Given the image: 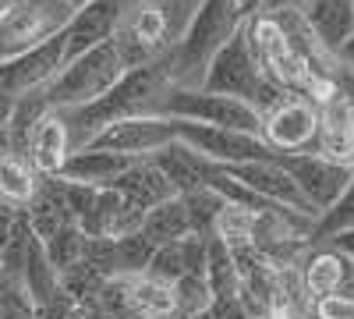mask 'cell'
<instances>
[{
	"instance_id": "6da1fadb",
	"label": "cell",
	"mask_w": 354,
	"mask_h": 319,
	"mask_svg": "<svg viewBox=\"0 0 354 319\" xmlns=\"http://www.w3.org/2000/svg\"><path fill=\"white\" fill-rule=\"evenodd\" d=\"M174 89V64H170V50L160 61H149L142 68H131L121 75V82L113 85L110 93H103L96 103H85L75 110H61V118L68 125L71 135V153L85 149L103 128L124 121V118H138V113H149L153 103Z\"/></svg>"
},
{
	"instance_id": "7a4b0ae2",
	"label": "cell",
	"mask_w": 354,
	"mask_h": 319,
	"mask_svg": "<svg viewBox=\"0 0 354 319\" xmlns=\"http://www.w3.org/2000/svg\"><path fill=\"white\" fill-rule=\"evenodd\" d=\"M245 21L234 15L227 0H198L192 21L181 28V39L170 46L174 85L177 89H198V82L209 68V61L227 46V39L238 33Z\"/></svg>"
},
{
	"instance_id": "3957f363",
	"label": "cell",
	"mask_w": 354,
	"mask_h": 319,
	"mask_svg": "<svg viewBox=\"0 0 354 319\" xmlns=\"http://www.w3.org/2000/svg\"><path fill=\"white\" fill-rule=\"evenodd\" d=\"M198 89L202 93H216V96L245 100L259 113L273 110L287 96V89H280L277 82H270L259 71L255 57H252V46H248V21L227 39V46L209 61V68H205V75L198 82Z\"/></svg>"
},
{
	"instance_id": "277c9868",
	"label": "cell",
	"mask_w": 354,
	"mask_h": 319,
	"mask_svg": "<svg viewBox=\"0 0 354 319\" xmlns=\"http://www.w3.org/2000/svg\"><path fill=\"white\" fill-rule=\"evenodd\" d=\"M124 71L128 68L121 61V50L110 39L96 50L75 57V61H68L43 93H46L50 110H75V107H85V103H96L103 93H110L113 85L121 82Z\"/></svg>"
},
{
	"instance_id": "5b68a950",
	"label": "cell",
	"mask_w": 354,
	"mask_h": 319,
	"mask_svg": "<svg viewBox=\"0 0 354 319\" xmlns=\"http://www.w3.org/2000/svg\"><path fill=\"white\" fill-rule=\"evenodd\" d=\"M149 113L174 121H192V125H209V128H227V131H245L262 138V113L234 96H216V93H202V89H167Z\"/></svg>"
},
{
	"instance_id": "8992f818",
	"label": "cell",
	"mask_w": 354,
	"mask_h": 319,
	"mask_svg": "<svg viewBox=\"0 0 354 319\" xmlns=\"http://www.w3.org/2000/svg\"><path fill=\"white\" fill-rule=\"evenodd\" d=\"M68 0H11L0 15V64L28 53L71 21Z\"/></svg>"
},
{
	"instance_id": "52a82bcc",
	"label": "cell",
	"mask_w": 354,
	"mask_h": 319,
	"mask_svg": "<svg viewBox=\"0 0 354 319\" xmlns=\"http://www.w3.org/2000/svg\"><path fill=\"white\" fill-rule=\"evenodd\" d=\"M322 110L315 100L287 93L273 110L262 113V138L273 153H315Z\"/></svg>"
},
{
	"instance_id": "ba28073f",
	"label": "cell",
	"mask_w": 354,
	"mask_h": 319,
	"mask_svg": "<svg viewBox=\"0 0 354 319\" xmlns=\"http://www.w3.org/2000/svg\"><path fill=\"white\" fill-rule=\"evenodd\" d=\"M273 160L290 174V181L298 185V192L315 210V217L326 213L337 202V195L347 188V181L354 178V170L347 163H337V160L319 156V153H277Z\"/></svg>"
},
{
	"instance_id": "9c48e42d",
	"label": "cell",
	"mask_w": 354,
	"mask_h": 319,
	"mask_svg": "<svg viewBox=\"0 0 354 319\" xmlns=\"http://www.w3.org/2000/svg\"><path fill=\"white\" fill-rule=\"evenodd\" d=\"M177 142V125L174 118H160V113H138V118H124L110 128H103L85 149H106V153H121L131 160H145L160 153L163 146Z\"/></svg>"
},
{
	"instance_id": "30bf717a",
	"label": "cell",
	"mask_w": 354,
	"mask_h": 319,
	"mask_svg": "<svg viewBox=\"0 0 354 319\" xmlns=\"http://www.w3.org/2000/svg\"><path fill=\"white\" fill-rule=\"evenodd\" d=\"M177 125V142L213 163H262L273 160L277 153L266 146V138L245 135V131H227V128H209V125H192V121H174Z\"/></svg>"
},
{
	"instance_id": "8fae6325",
	"label": "cell",
	"mask_w": 354,
	"mask_h": 319,
	"mask_svg": "<svg viewBox=\"0 0 354 319\" xmlns=\"http://www.w3.org/2000/svg\"><path fill=\"white\" fill-rule=\"evenodd\" d=\"M128 4L131 0H93L82 11H75L71 21L64 25V64L110 43L117 36V28H121V21L128 18Z\"/></svg>"
},
{
	"instance_id": "7c38bea8",
	"label": "cell",
	"mask_w": 354,
	"mask_h": 319,
	"mask_svg": "<svg viewBox=\"0 0 354 319\" xmlns=\"http://www.w3.org/2000/svg\"><path fill=\"white\" fill-rule=\"evenodd\" d=\"M61 68H64V33H57L46 43L32 46L28 53L15 57V61H8V64H0V93H8V96L18 100L25 93L46 89Z\"/></svg>"
},
{
	"instance_id": "4fadbf2b",
	"label": "cell",
	"mask_w": 354,
	"mask_h": 319,
	"mask_svg": "<svg viewBox=\"0 0 354 319\" xmlns=\"http://www.w3.org/2000/svg\"><path fill=\"white\" fill-rule=\"evenodd\" d=\"M142 220H145V210H138L135 202H128L121 192L100 188L93 210L78 220V227H82L85 238L117 241V238H128V235H135V230H142Z\"/></svg>"
},
{
	"instance_id": "5bb4252c",
	"label": "cell",
	"mask_w": 354,
	"mask_h": 319,
	"mask_svg": "<svg viewBox=\"0 0 354 319\" xmlns=\"http://www.w3.org/2000/svg\"><path fill=\"white\" fill-rule=\"evenodd\" d=\"M301 15L319 46L333 57L354 36V0H301Z\"/></svg>"
},
{
	"instance_id": "9a60e30c",
	"label": "cell",
	"mask_w": 354,
	"mask_h": 319,
	"mask_svg": "<svg viewBox=\"0 0 354 319\" xmlns=\"http://www.w3.org/2000/svg\"><path fill=\"white\" fill-rule=\"evenodd\" d=\"M68 156H71L68 125H64V118H61V110H50L46 118L36 125L25 160L32 163L43 178H57V174H61V167L68 163Z\"/></svg>"
},
{
	"instance_id": "2e32d148",
	"label": "cell",
	"mask_w": 354,
	"mask_h": 319,
	"mask_svg": "<svg viewBox=\"0 0 354 319\" xmlns=\"http://www.w3.org/2000/svg\"><path fill=\"white\" fill-rule=\"evenodd\" d=\"M110 188L121 192L128 202H135V206L145 210V213H149L153 206H160V202H167V199H177V188L167 181V174H163L149 156H145V160H135Z\"/></svg>"
},
{
	"instance_id": "e0dca14e",
	"label": "cell",
	"mask_w": 354,
	"mask_h": 319,
	"mask_svg": "<svg viewBox=\"0 0 354 319\" xmlns=\"http://www.w3.org/2000/svg\"><path fill=\"white\" fill-rule=\"evenodd\" d=\"M131 163H135V160H131V156H121V153L75 149V153L68 156V163L61 167V174H57V178L78 181V185H88V188H110Z\"/></svg>"
},
{
	"instance_id": "ac0fdd59",
	"label": "cell",
	"mask_w": 354,
	"mask_h": 319,
	"mask_svg": "<svg viewBox=\"0 0 354 319\" xmlns=\"http://www.w3.org/2000/svg\"><path fill=\"white\" fill-rule=\"evenodd\" d=\"M25 217H28V227H32V235L39 241L53 238L57 230L71 227L75 217H71L68 199H64V178H43L36 199L25 206Z\"/></svg>"
},
{
	"instance_id": "d6986e66",
	"label": "cell",
	"mask_w": 354,
	"mask_h": 319,
	"mask_svg": "<svg viewBox=\"0 0 354 319\" xmlns=\"http://www.w3.org/2000/svg\"><path fill=\"white\" fill-rule=\"evenodd\" d=\"M351 277V259L340 255L337 248H319L305 259V270H301V287L305 295L315 298H326V295H340L344 284Z\"/></svg>"
},
{
	"instance_id": "ffe728a7",
	"label": "cell",
	"mask_w": 354,
	"mask_h": 319,
	"mask_svg": "<svg viewBox=\"0 0 354 319\" xmlns=\"http://www.w3.org/2000/svg\"><path fill=\"white\" fill-rule=\"evenodd\" d=\"M21 287H25V295L36 302V309L50 305L53 298H61V273L53 270L50 263V255L43 248L39 238H32V245H28V255H25V270H21Z\"/></svg>"
},
{
	"instance_id": "44dd1931",
	"label": "cell",
	"mask_w": 354,
	"mask_h": 319,
	"mask_svg": "<svg viewBox=\"0 0 354 319\" xmlns=\"http://www.w3.org/2000/svg\"><path fill=\"white\" fill-rule=\"evenodd\" d=\"M39 181H43V174L25 156H15V153L0 156V202H8L15 210H25L36 199Z\"/></svg>"
},
{
	"instance_id": "7402d4cb",
	"label": "cell",
	"mask_w": 354,
	"mask_h": 319,
	"mask_svg": "<svg viewBox=\"0 0 354 319\" xmlns=\"http://www.w3.org/2000/svg\"><path fill=\"white\" fill-rule=\"evenodd\" d=\"M142 235L149 238L156 248H160V245H170V241H185V238L192 235V217H188V210H185L181 195L167 199V202H160V206H153L149 213H145Z\"/></svg>"
},
{
	"instance_id": "603a6c76",
	"label": "cell",
	"mask_w": 354,
	"mask_h": 319,
	"mask_svg": "<svg viewBox=\"0 0 354 319\" xmlns=\"http://www.w3.org/2000/svg\"><path fill=\"white\" fill-rule=\"evenodd\" d=\"M128 291H131V312L138 319H163L177 312V295L174 287L153 277H128Z\"/></svg>"
},
{
	"instance_id": "cb8c5ba5",
	"label": "cell",
	"mask_w": 354,
	"mask_h": 319,
	"mask_svg": "<svg viewBox=\"0 0 354 319\" xmlns=\"http://www.w3.org/2000/svg\"><path fill=\"white\" fill-rule=\"evenodd\" d=\"M347 230H354V178L347 181V188L337 195V202L326 210V213H319V220L312 224L308 230V241L312 245H330L333 238L347 235Z\"/></svg>"
},
{
	"instance_id": "d4e9b609",
	"label": "cell",
	"mask_w": 354,
	"mask_h": 319,
	"mask_svg": "<svg viewBox=\"0 0 354 319\" xmlns=\"http://www.w3.org/2000/svg\"><path fill=\"white\" fill-rule=\"evenodd\" d=\"M181 202H185V210H188V217H192V235H198V238H209V235H213L216 220H220V213H223V206H227V202H223L213 188L185 192Z\"/></svg>"
},
{
	"instance_id": "484cf974",
	"label": "cell",
	"mask_w": 354,
	"mask_h": 319,
	"mask_svg": "<svg viewBox=\"0 0 354 319\" xmlns=\"http://www.w3.org/2000/svg\"><path fill=\"white\" fill-rule=\"evenodd\" d=\"M85 245H88V238L82 235L78 224H71V227H64V230H57L53 238L43 241V248H46V255H50V263H53L57 273H68L71 266H78L82 259H85Z\"/></svg>"
},
{
	"instance_id": "4316f807",
	"label": "cell",
	"mask_w": 354,
	"mask_h": 319,
	"mask_svg": "<svg viewBox=\"0 0 354 319\" xmlns=\"http://www.w3.org/2000/svg\"><path fill=\"white\" fill-rule=\"evenodd\" d=\"M113 248H117V277H142L149 270L153 252H156V245L145 238L142 230H135L128 238H117Z\"/></svg>"
},
{
	"instance_id": "83f0119b",
	"label": "cell",
	"mask_w": 354,
	"mask_h": 319,
	"mask_svg": "<svg viewBox=\"0 0 354 319\" xmlns=\"http://www.w3.org/2000/svg\"><path fill=\"white\" fill-rule=\"evenodd\" d=\"M145 277L153 280H163V284H177L181 277H188V266H185V241H170V245H160L153 252V263L145 270Z\"/></svg>"
},
{
	"instance_id": "f1b7e54d",
	"label": "cell",
	"mask_w": 354,
	"mask_h": 319,
	"mask_svg": "<svg viewBox=\"0 0 354 319\" xmlns=\"http://www.w3.org/2000/svg\"><path fill=\"white\" fill-rule=\"evenodd\" d=\"M252 227H255V213L238 210V206H223L213 235L220 241H227L230 248H241V245H252Z\"/></svg>"
},
{
	"instance_id": "f546056e",
	"label": "cell",
	"mask_w": 354,
	"mask_h": 319,
	"mask_svg": "<svg viewBox=\"0 0 354 319\" xmlns=\"http://www.w3.org/2000/svg\"><path fill=\"white\" fill-rule=\"evenodd\" d=\"M0 319H39V309L25 295L21 280H0Z\"/></svg>"
},
{
	"instance_id": "4dcf8cb0",
	"label": "cell",
	"mask_w": 354,
	"mask_h": 319,
	"mask_svg": "<svg viewBox=\"0 0 354 319\" xmlns=\"http://www.w3.org/2000/svg\"><path fill=\"white\" fill-rule=\"evenodd\" d=\"M315 319H354V298L351 295H326L312 302Z\"/></svg>"
},
{
	"instance_id": "1f68e13d",
	"label": "cell",
	"mask_w": 354,
	"mask_h": 319,
	"mask_svg": "<svg viewBox=\"0 0 354 319\" xmlns=\"http://www.w3.org/2000/svg\"><path fill=\"white\" fill-rule=\"evenodd\" d=\"M21 217H25V210H15V206H8V202H0V255H4L8 241L15 238Z\"/></svg>"
},
{
	"instance_id": "d6a6232c",
	"label": "cell",
	"mask_w": 354,
	"mask_h": 319,
	"mask_svg": "<svg viewBox=\"0 0 354 319\" xmlns=\"http://www.w3.org/2000/svg\"><path fill=\"white\" fill-rule=\"evenodd\" d=\"M39 319H78V305L68 295H61V298H53L50 305L39 309Z\"/></svg>"
},
{
	"instance_id": "836d02e7",
	"label": "cell",
	"mask_w": 354,
	"mask_h": 319,
	"mask_svg": "<svg viewBox=\"0 0 354 319\" xmlns=\"http://www.w3.org/2000/svg\"><path fill=\"white\" fill-rule=\"evenodd\" d=\"M227 4L234 8V15H238L241 21H248V18L259 15V0H227Z\"/></svg>"
},
{
	"instance_id": "e575fe53",
	"label": "cell",
	"mask_w": 354,
	"mask_h": 319,
	"mask_svg": "<svg viewBox=\"0 0 354 319\" xmlns=\"http://www.w3.org/2000/svg\"><path fill=\"white\" fill-rule=\"evenodd\" d=\"M287 8H301V0H259L262 15H277V11H287Z\"/></svg>"
},
{
	"instance_id": "d590c367",
	"label": "cell",
	"mask_w": 354,
	"mask_h": 319,
	"mask_svg": "<svg viewBox=\"0 0 354 319\" xmlns=\"http://www.w3.org/2000/svg\"><path fill=\"white\" fill-rule=\"evenodd\" d=\"M337 64H340V68H347V71L354 75V36H351V39H347L340 50H337Z\"/></svg>"
},
{
	"instance_id": "8d00e7d4",
	"label": "cell",
	"mask_w": 354,
	"mask_h": 319,
	"mask_svg": "<svg viewBox=\"0 0 354 319\" xmlns=\"http://www.w3.org/2000/svg\"><path fill=\"white\" fill-rule=\"evenodd\" d=\"M330 248H337L340 255H347V259H354V230H347V235H340V238H333V241H330Z\"/></svg>"
},
{
	"instance_id": "74e56055",
	"label": "cell",
	"mask_w": 354,
	"mask_h": 319,
	"mask_svg": "<svg viewBox=\"0 0 354 319\" xmlns=\"http://www.w3.org/2000/svg\"><path fill=\"white\" fill-rule=\"evenodd\" d=\"M11 110H15V96L0 93V131L8 128V121H11Z\"/></svg>"
},
{
	"instance_id": "f35d334b",
	"label": "cell",
	"mask_w": 354,
	"mask_h": 319,
	"mask_svg": "<svg viewBox=\"0 0 354 319\" xmlns=\"http://www.w3.org/2000/svg\"><path fill=\"white\" fill-rule=\"evenodd\" d=\"M85 4H93V0H68V8H71V11H82Z\"/></svg>"
},
{
	"instance_id": "ab89813d",
	"label": "cell",
	"mask_w": 354,
	"mask_h": 319,
	"mask_svg": "<svg viewBox=\"0 0 354 319\" xmlns=\"http://www.w3.org/2000/svg\"><path fill=\"white\" fill-rule=\"evenodd\" d=\"M192 319H216V316H213V309H205V312H198V316H192Z\"/></svg>"
},
{
	"instance_id": "60d3db41",
	"label": "cell",
	"mask_w": 354,
	"mask_h": 319,
	"mask_svg": "<svg viewBox=\"0 0 354 319\" xmlns=\"http://www.w3.org/2000/svg\"><path fill=\"white\" fill-rule=\"evenodd\" d=\"M163 319H188V316H181V312H174V316H163Z\"/></svg>"
},
{
	"instance_id": "b9f144b4",
	"label": "cell",
	"mask_w": 354,
	"mask_h": 319,
	"mask_svg": "<svg viewBox=\"0 0 354 319\" xmlns=\"http://www.w3.org/2000/svg\"><path fill=\"white\" fill-rule=\"evenodd\" d=\"M8 4H11V0H0V15H4V8H8Z\"/></svg>"
},
{
	"instance_id": "7bdbcfd3",
	"label": "cell",
	"mask_w": 354,
	"mask_h": 319,
	"mask_svg": "<svg viewBox=\"0 0 354 319\" xmlns=\"http://www.w3.org/2000/svg\"><path fill=\"white\" fill-rule=\"evenodd\" d=\"M351 270H354V259H351Z\"/></svg>"
},
{
	"instance_id": "ee69618b",
	"label": "cell",
	"mask_w": 354,
	"mask_h": 319,
	"mask_svg": "<svg viewBox=\"0 0 354 319\" xmlns=\"http://www.w3.org/2000/svg\"><path fill=\"white\" fill-rule=\"evenodd\" d=\"M0 280H4V273H0Z\"/></svg>"
}]
</instances>
